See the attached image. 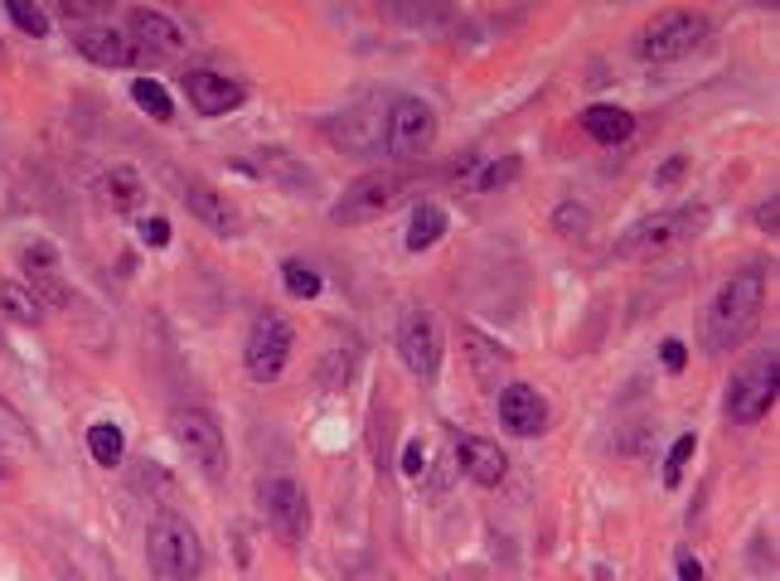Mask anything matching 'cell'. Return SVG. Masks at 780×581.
I'll use <instances>...</instances> for the list:
<instances>
[{
  "mask_svg": "<svg viewBox=\"0 0 780 581\" xmlns=\"http://www.w3.org/2000/svg\"><path fill=\"white\" fill-rule=\"evenodd\" d=\"M761 306H766V276L761 266H747V272L727 276L717 286L713 306H708V320H703V339H708L713 354H727L733 344H741L761 320Z\"/></svg>",
  "mask_w": 780,
  "mask_h": 581,
  "instance_id": "cell-1",
  "label": "cell"
},
{
  "mask_svg": "<svg viewBox=\"0 0 780 581\" xmlns=\"http://www.w3.org/2000/svg\"><path fill=\"white\" fill-rule=\"evenodd\" d=\"M145 562H151L155 581H194L204 572V542L189 518L180 514H155L151 533H145Z\"/></svg>",
  "mask_w": 780,
  "mask_h": 581,
  "instance_id": "cell-2",
  "label": "cell"
},
{
  "mask_svg": "<svg viewBox=\"0 0 780 581\" xmlns=\"http://www.w3.org/2000/svg\"><path fill=\"white\" fill-rule=\"evenodd\" d=\"M776 393H780V354L771 344V349H757L741 369H733V379H727V397H723L727 421H737V427L761 421L766 412L776 407Z\"/></svg>",
  "mask_w": 780,
  "mask_h": 581,
  "instance_id": "cell-3",
  "label": "cell"
},
{
  "mask_svg": "<svg viewBox=\"0 0 780 581\" xmlns=\"http://www.w3.org/2000/svg\"><path fill=\"white\" fill-rule=\"evenodd\" d=\"M708 228V209L698 204H684V209H660V213H644L636 228H626L616 242L620 257H644V252H669V248H684Z\"/></svg>",
  "mask_w": 780,
  "mask_h": 581,
  "instance_id": "cell-4",
  "label": "cell"
},
{
  "mask_svg": "<svg viewBox=\"0 0 780 581\" xmlns=\"http://www.w3.org/2000/svg\"><path fill=\"white\" fill-rule=\"evenodd\" d=\"M436 141V112L422 97H393L383 117V151L393 161H422Z\"/></svg>",
  "mask_w": 780,
  "mask_h": 581,
  "instance_id": "cell-5",
  "label": "cell"
},
{
  "mask_svg": "<svg viewBox=\"0 0 780 581\" xmlns=\"http://www.w3.org/2000/svg\"><path fill=\"white\" fill-rule=\"evenodd\" d=\"M291 344H296V325L286 320L282 310H262L258 325L248 335V379L252 383H277L286 373V359H291Z\"/></svg>",
  "mask_w": 780,
  "mask_h": 581,
  "instance_id": "cell-6",
  "label": "cell"
},
{
  "mask_svg": "<svg viewBox=\"0 0 780 581\" xmlns=\"http://www.w3.org/2000/svg\"><path fill=\"white\" fill-rule=\"evenodd\" d=\"M708 40V15L698 10H674V15L654 20L650 30L640 34V58L644 64H674V58H689L693 48Z\"/></svg>",
  "mask_w": 780,
  "mask_h": 581,
  "instance_id": "cell-7",
  "label": "cell"
},
{
  "mask_svg": "<svg viewBox=\"0 0 780 581\" xmlns=\"http://www.w3.org/2000/svg\"><path fill=\"white\" fill-rule=\"evenodd\" d=\"M262 514H267V524H272V533L282 542H306V533H311V500H306V490H301L291 475H267L262 480Z\"/></svg>",
  "mask_w": 780,
  "mask_h": 581,
  "instance_id": "cell-8",
  "label": "cell"
},
{
  "mask_svg": "<svg viewBox=\"0 0 780 581\" xmlns=\"http://www.w3.org/2000/svg\"><path fill=\"white\" fill-rule=\"evenodd\" d=\"M398 354L408 363L412 379L432 383L442 373V354H446V339H442V325H436L432 310H408L398 325Z\"/></svg>",
  "mask_w": 780,
  "mask_h": 581,
  "instance_id": "cell-9",
  "label": "cell"
},
{
  "mask_svg": "<svg viewBox=\"0 0 780 581\" xmlns=\"http://www.w3.org/2000/svg\"><path fill=\"white\" fill-rule=\"evenodd\" d=\"M402 194V175H359L355 185L335 199V223H369V218L388 213Z\"/></svg>",
  "mask_w": 780,
  "mask_h": 581,
  "instance_id": "cell-10",
  "label": "cell"
},
{
  "mask_svg": "<svg viewBox=\"0 0 780 581\" xmlns=\"http://www.w3.org/2000/svg\"><path fill=\"white\" fill-rule=\"evenodd\" d=\"M175 441L199 470L224 475L228 446H224V431H218V421L209 417V412H180V417H175Z\"/></svg>",
  "mask_w": 780,
  "mask_h": 581,
  "instance_id": "cell-11",
  "label": "cell"
},
{
  "mask_svg": "<svg viewBox=\"0 0 780 581\" xmlns=\"http://www.w3.org/2000/svg\"><path fill=\"white\" fill-rule=\"evenodd\" d=\"M127 40L137 48V58H175L185 54V30L165 15V10H131L127 20Z\"/></svg>",
  "mask_w": 780,
  "mask_h": 581,
  "instance_id": "cell-12",
  "label": "cell"
},
{
  "mask_svg": "<svg viewBox=\"0 0 780 581\" xmlns=\"http://www.w3.org/2000/svg\"><path fill=\"white\" fill-rule=\"evenodd\" d=\"M185 92H189V107L204 117H228L242 107V92L234 78H224V73H209V68H194L185 73Z\"/></svg>",
  "mask_w": 780,
  "mask_h": 581,
  "instance_id": "cell-13",
  "label": "cell"
},
{
  "mask_svg": "<svg viewBox=\"0 0 780 581\" xmlns=\"http://www.w3.org/2000/svg\"><path fill=\"white\" fill-rule=\"evenodd\" d=\"M499 421H505V431H514V436H539L548 427L543 393L529 387V383H509L505 393H499Z\"/></svg>",
  "mask_w": 780,
  "mask_h": 581,
  "instance_id": "cell-14",
  "label": "cell"
},
{
  "mask_svg": "<svg viewBox=\"0 0 780 581\" xmlns=\"http://www.w3.org/2000/svg\"><path fill=\"white\" fill-rule=\"evenodd\" d=\"M73 48H78L83 58H93L97 68L137 64V48H131V40L121 30H112V24H88V30H78V34H73Z\"/></svg>",
  "mask_w": 780,
  "mask_h": 581,
  "instance_id": "cell-15",
  "label": "cell"
},
{
  "mask_svg": "<svg viewBox=\"0 0 780 581\" xmlns=\"http://www.w3.org/2000/svg\"><path fill=\"white\" fill-rule=\"evenodd\" d=\"M456 460H461V470H466L475 484H485V490H495V484L505 480V470H509L505 451H499L495 441H485V436H456Z\"/></svg>",
  "mask_w": 780,
  "mask_h": 581,
  "instance_id": "cell-16",
  "label": "cell"
},
{
  "mask_svg": "<svg viewBox=\"0 0 780 581\" xmlns=\"http://www.w3.org/2000/svg\"><path fill=\"white\" fill-rule=\"evenodd\" d=\"M180 194H185L189 213L199 218L204 228H214V233H238V228H242L238 209H234V204H228V199H224V194H218L214 185H204V179H189V185L180 189Z\"/></svg>",
  "mask_w": 780,
  "mask_h": 581,
  "instance_id": "cell-17",
  "label": "cell"
},
{
  "mask_svg": "<svg viewBox=\"0 0 780 581\" xmlns=\"http://www.w3.org/2000/svg\"><path fill=\"white\" fill-rule=\"evenodd\" d=\"M383 117L373 102H359V107H349L345 117L335 121V145H345V151H379L383 145Z\"/></svg>",
  "mask_w": 780,
  "mask_h": 581,
  "instance_id": "cell-18",
  "label": "cell"
},
{
  "mask_svg": "<svg viewBox=\"0 0 780 581\" xmlns=\"http://www.w3.org/2000/svg\"><path fill=\"white\" fill-rule=\"evenodd\" d=\"M582 131H587L592 141L602 145H620L636 136V117L626 112V107H611V102H596V107H582Z\"/></svg>",
  "mask_w": 780,
  "mask_h": 581,
  "instance_id": "cell-19",
  "label": "cell"
},
{
  "mask_svg": "<svg viewBox=\"0 0 780 581\" xmlns=\"http://www.w3.org/2000/svg\"><path fill=\"white\" fill-rule=\"evenodd\" d=\"M102 194H107V204L121 209V213H137L141 204H145V185H141V175L131 165L102 169Z\"/></svg>",
  "mask_w": 780,
  "mask_h": 581,
  "instance_id": "cell-20",
  "label": "cell"
},
{
  "mask_svg": "<svg viewBox=\"0 0 780 581\" xmlns=\"http://www.w3.org/2000/svg\"><path fill=\"white\" fill-rule=\"evenodd\" d=\"M0 315H6L10 325H20V330H34V325H40V315H44V306L34 300V290L24 286V282L6 276V282H0Z\"/></svg>",
  "mask_w": 780,
  "mask_h": 581,
  "instance_id": "cell-21",
  "label": "cell"
},
{
  "mask_svg": "<svg viewBox=\"0 0 780 581\" xmlns=\"http://www.w3.org/2000/svg\"><path fill=\"white\" fill-rule=\"evenodd\" d=\"M442 238H446V209L422 204V209L412 213V223H408V252H426V248H436Z\"/></svg>",
  "mask_w": 780,
  "mask_h": 581,
  "instance_id": "cell-22",
  "label": "cell"
},
{
  "mask_svg": "<svg viewBox=\"0 0 780 581\" xmlns=\"http://www.w3.org/2000/svg\"><path fill=\"white\" fill-rule=\"evenodd\" d=\"M355 363H359V339H335V349L321 359V383L325 387H345L349 379H355Z\"/></svg>",
  "mask_w": 780,
  "mask_h": 581,
  "instance_id": "cell-23",
  "label": "cell"
},
{
  "mask_svg": "<svg viewBox=\"0 0 780 581\" xmlns=\"http://www.w3.org/2000/svg\"><path fill=\"white\" fill-rule=\"evenodd\" d=\"M88 451L102 470H117L121 460H127V436H121V427H112V421H97V427H88Z\"/></svg>",
  "mask_w": 780,
  "mask_h": 581,
  "instance_id": "cell-24",
  "label": "cell"
},
{
  "mask_svg": "<svg viewBox=\"0 0 780 581\" xmlns=\"http://www.w3.org/2000/svg\"><path fill=\"white\" fill-rule=\"evenodd\" d=\"M461 344H466V354H470V369L480 373V379H490V369H499V363H509V349H499L490 344L480 330H461Z\"/></svg>",
  "mask_w": 780,
  "mask_h": 581,
  "instance_id": "cell-25",
  "label": "cell"
},
{
  "mask_svg": "<svg viewBox=\"0 0 780 581\" xmlns=\"http://www.w3.org/2000/svg\"><path fill=\"white\" fill-rule=\"evenodd\" d=\"M131 97H137V107L151 121H170V117H175V102H170V92L155 78H137V83H131Z\"/></svg>",
  "mask_w": 780,
  "mask_h": 581,
  "instance_id": "cell-26",
  "label": "cell"
},
{
  "mask_svg": "<svg viewBox=\"0 0 780 581\" xmlns=\"http://www.w3.org/2000/svg\"><path fill=\"white\" fill-rule=\"evenodd\" d=\"M514 175H519V155H505V161H490V165H485L466 189H470V194H490V189L514 185Z\"/></svg>",
  "mask_w": 780,
  "mask_h": 581,
  "instance_id": "cell-27",
  "label": "cell"
},
{
  "mask_svg": "<svg viewBox=\"0 0 780 581\" xmlns=\"http://www.w3.org/2000/svg\"><path fill=\"white\" fill-rule=\"evenodd\" d=\"M693 446H698V436L684 431L674 446H669V460H664V490H679V480H684V465L693 460Z\"/></svg>",
  "mask_w": 780,
  "mask_h": 581,
  "instance_id": "cell-28",
  "label": "cell"
},
{
  "mask_svg": "<svg viewBox=\"0 0 780 581\" xmlns=\"http://www.w3.org/2000/svg\"><path fill=\"white\" fill-rule=\"evenodd\" d=\"M282 282H286L291 296H301V300H315V296H321V272H311L306 262H286V266H282Z\"/></svg>",
  "mask_w": 780,
  "mask_h": 581,
  "instance_id": "cell-29",
  "label": "cell"
},
{
  "mask_svg": "<svg viewBox=\"0 0 780 581\" xmlns=\"http://www.w3.org/2000/svg\"><path fill=\"white\" fill-rule=\"evenodd\" d=\"M6 15L15 20V30H24V34H48V20H44V10L40 6H30V0H6Z\"/></svg>",
  "mask_w": 780,
  "mask_h": 581,
  "instance_id": "cell-30",
  "label": "cell"
},
{
  "mask_svg": "<svg viewBox=\"0 0 780 581\" xmlns=\"http://www.w3.org/2000/svg\"><path fill=\"white\" fill-rule=\"evenodd\" d=\"M557 233L563 238H582L587 233V209H582V204H557Z\"/></svg>",
  "mask_w": 780,
  "mask_h": 581,
  "instance_id": "cell-31",
  "label": "cell"
},
{
  "mask_svg": "<svg viewBox=\"0 0 780 581\" xmlns=\"http://www.w3.org/2000/svg\"><path fill=\"white\" fill-rule=\"evenodd\" d=\"M141 242H145V248H165V242H170L165 218H141Z\"/></svg>",
  "mask_w": 780,
  "mask_h": 581,
  "instance_id": "cell-32",
  "label": "cell"
},
{
  "mask_svg": "<svg viewBox=\"0 0 780 581\" xmlns=\"http://www.w3.org/2000/svg\"><path fill=\"white\" fill-rule=\"evenodd\" d=\"M422 465H426L422 441H408V451H402V475H408V480H418V475H422Z\"/></svg>",
  "mask_w": 780,
  "mask_h": 581,
  "instance_id": "cell-33",
  "label": "cell"
},
{
  "mask_svg": "<svg viewBox=\"0 0 780 581\" xmlns=\"http://www.w3.org/2000/svg\"><path fill=\"white\" fill-rule=\"evenodd\" d=\"M776 209H780V199H776V194H771V199H766V204H757V228H761V233H771V238H776V228H780Z\"/></svg>",
  "mask_w": 780,
  "mask_h": 581,
  "instance_id": "cell-34",
  "label": "cell"
},
{
  "mask_svg": "<svg viewBox=\"0 0 780 581\" xmlns=\"http://www.w3.org/2000/svg\"><path fill=\"white\" fill-rule=\"evenodd\" d=\"M684 165H689L684 155H674V161H664V165H660V175H654V185H674V179L684 175Z\"/></svg>",
  "mask_w": 780,
  "mask_h": 581,
  "instance_id": "cell-35",
  "label": "cell"
},
{
  "mask_svg": "<svg viewBox=\"0 0 780 581\" xmlns=\"http://www.w3.org/2000/svg\"><path fill=\"white\" fill-rule=\"evenodd\" d=\"M679 581H703V567L693 552H679Z\"/></svg>",
  "mask_w": 780,
  "mask_h": 581,
  "instance_id": "cell-36",
  "label": "cell"
},
{
  "mask_svg": "<svg viewBox=\"0 0 780 581\" xmlns=\"http://www.w3.org/2000/svg\"><path fill=\"white\" fill-rule=\"evenodd\" d=\"M660 359L669 363V369H684V344H679V339H664V349H660Z\"/></svg>",
  "mask_w": 780,
  "mask_h": 581,
  "instance_id": "cell-37",
  "label": "cell"
},
{
  "mask_svg": "<svg viewBox=\"0 0 780 581\" xmlns=\"http://www.w3.org/2000/svg\"><path fill=\"white\" fill-rule=\"evenodd\" d=\"M10 475V465H6V460H0V480H6Z\"/></svg>",
  "mask_w": 780,
  "mask_h": 581,
  "instance_id": "cell-38",
  "label": "cell"
}]
</instances>
